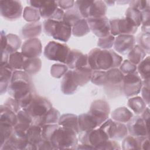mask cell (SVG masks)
Returning a JSON list of instances; mask_svg holds the SVG:
<instances>
[{"label": "cell", "instance_id": "cell-57", "mask_svg": "<svg viewBox=\"0 0 150 150\" xmlns=\"http://www.w3.org/2000/svg\"><path fill=\"white\" fill-rule=\"evenodd\" d=\"M149 86H144L141 89V92H142V99L145 101L146 104L149 105Z\"/></svg>", "mask_w": 150, "mask_h": 150}, {"label": "cell", "instance_id": "cell-48", "mask_svg": "<svg viewBox=\"0 0 150 150\" xmlns=\"http://www.w3.org/2000/svg\"><path fill=\"white\" fill-rule=\"evenodd\" d=\"M137 67L128 60H124L120 65V71L123 74H127L136 71Z\"/></svg>", "mask_w": 150, "mask_h": 150}, {"label": "cell", "instance_id": "cell-12", "mask_svg": "<svg viewBox=\"0 0 150 150\" xmlns=\"http://www.w3.org/2000/svg\"><path fill=\"white\" fill-rule=\"evenodd\" d=\"M1 16L6 19L13 21L19 18L22 12V6L18 1H1Z\"/></svg>", "mask_w": 150, "mask_h": 150}, {"label": "cell", "instance_id": "cell-35", "mask_svg": "<svg viewBox=\"0 0 150 150\" xmlns=\"http://www.w3.org/2000/svg\"><path fill=\"white\" fill-rule=\"evenodd\" d=\"M41 65V60L38 57L28 58L25 63L23 70L28 74H35L40 70Z\"/></svg>", "mask_w": 150, "mask_h": 150}, {"label": "cell", "instance_id": "cell-13", "mask_svg": "<svg viewBox=\"0 0 150 150\" xmlns=\"http://www.w3.org/2000/svg\"><path fill=\"white\" fill-rule=\"evenodd\" d=\"M90 30L99 38L105 37L110 34V21L106 16L89 18L87 19Z\"/></svg>", "mask_w": 150, "mask_h": 150}, {"label": "cell", "instance_id": "cell-1", "mask_svg": "<svg viewBox=\"0 0 150 150\" xmlns=\"http://www.w3.org/2000/svg\"><path fill=\"white\" fill-rule=\"evenodd\" d=\"M122 57L112 50L95 48L88 54V66L92 70H108L121 65Z\"/></svg>", "mask_w": 150, "mask_h": 150}, {"label": "cell", "instance_id": "cell-2", "mask_svg": "<svg viewBox=\"0 0 150 150\" xmlns=\"http://www.w3.org/2000/svg\"><path fill=\"white\" fill-rule=\"evenodd\" d=\"M77 134L72 129L59 125L50 137L54 149H76L78 143Z\"/></svg>", "mask_w": 150, "mask_h": 150}, {"label": "cell", "instance_id": "cell-25", "mask_svg": "<svg viewBox=\"0 0 150 150\" xmlns=\"http://www.w3.org/2000/svg\"><path fill=\"white\" fill-rule=\"evenodd\" d=\"M57 6V1H40V5L39 8L40 16L46 19H50L58 8Z\"/></svg>", "mask_w": 150, "mask_h": 150}, {"label": "cell", "instance_id": "cell-7", "mask_svg": "<svg viewBox=\"0 0 150 150\" xmlns=\"http://www.w3.org/2000/svg\"><path fill=\"white\" fill-rule=\"evenodd\" d=\"M52 108V105L47 99L33 95L30 104L23 110L32 116L34 121L45 115Z\"/></svg>", "mask_w": 150, "mask_h": 150}, {"label": "cell", "instance_id": "cell-42", "mask_svg": "<svg viewBox=\"0 0 150 150\" xmlns=\"http://www.w3.org/2000/svg\"><path fill=\"white\" fill-rule=\"evenodd\" d=\"M93 1H75L76 8L83 19L89 18V13Z\"/></svg>", "mask_w": 150, "mask_h": 150}, {"label": "cell", "instance_id": "cell-24", "mask_svg": "<svg viewBox=\"0 0 150 150\" xmlns=\"http://www.w3.org/2000/svg\"><path fill=\"white\" fill-rule=\"evenodd\" d=\"M60 117L59 111L52 107L45 115L37 120L33 121L32 124L42 126L45 124H56L58 122Z\"/></svg>", "mask_w": 150, "mask_h": 150}, {"label": "cell", "instance_id": "cell-56", "mask_svg": "<svg viewBox=\"0 0 150 150\" xmlns=\"http://www.w3.org/2000/svg\"><path fill=\"white\" fill-rule=\"evenodd\" d=\"M38 149H54L52 144L50 141L42 140L38 146Z\"/></svg>", "mask_w": 150, "mask_h": 150}, {"label": "cell", "instance_id": "cell-27", "mask_svg": "<svg viewBox=\"0 0 150 150\" xmlns=\"http://www.w3.org/2000/svg\"><path fill=\"white\" fill-rule=\"evenodd\" d=\"M0 109V122L14 126L18 122L16 114L4 104Z\"/></svg>", "mask_w": 150, "mask_h": 150}, {"label": "cell", "instance_id": "cell-37", "mask_svg": "<svg viewBox=\"0 0 150 150\" xmlns=\"http://www.w3.org/2000/svg\"><path fill=\"white\" fill-rule=\"evenodd\" d=\"M90 32V28L85 19H81L77 22L72 26L73 35L77 37H80L86 35Z\"/></svg>", "mask_w": 150, "mask_h": 150}, {"label": "cell", "instance_id": "cell-31", "mask_svg": "<svg viewBox=\"0 0 150 150\" xmlns=\"http://www.w3.org/2000/svg\"><path fill=\"white\" fill-rule=\"evenodd\" d=\"M106 12L107 6L104 1H93L90 9L89 18H100L104 16Z\"/></svg>", "mask_w": 150, "mask_h": 150}, {"label": "cell", "instance_id": "cell-17", "mask_svg": "<svg viewBox=\"0 0 150 150\" xmlns=\"http://www.w3.org/2000/svg\"><path fill=\"white\" fill-rule=\"evenodd\" d=\"M66 64L71 69L89 67L88 55L83 54L78 50H71Z\"/></svg>", "mask_w": 150, "mask_h": 150}, {"label": "cell", "instance_id": "cell-19", "mask_svg": "<svg viewBox=\"0 0 150 150\" xmlns=\"http://www.w3.org/2000/svg\"><path fill=\"white\" fill-rule=\"evenodd\" d=\"M78 125L79 132L94 129L100 126L96 118L89 112L82 114L78 117Z\"/></svg>", "mask_w": 150, "mask_h": 150}, {"label": "cell", "instance_id": "cell-52", "mask_svg": "<svg viewBox=\"0 0 150 150\" xmlns=\"http://www.w3.org/2000/svg\"><path fill=\"white\" fill-rule=\"evenodd\" d=\"M139 46L145 51L149 53V33H143L139 38Z\"/></svg>", "mask_w": 150, "mask_h": 150}, {"label": "cell", "instance_id": "cell-5", "mask_svg": "<svg viewBox=\"0 0 150 150\" xmlns=\"http://www.w3.org/2000/svg\"><path fill=\"white\" fill-rule=\"evenodd\" d=\"M107 82L104 86L107 96L114 98L120 96L123 91L124 75L117 68L107 70Z\"/></svg>", "mask_w": 150, "mask_h": 150}, {"label": "cell", "instance_id": "cell-47", "mask_svg": "<svg viewBox=\"0 0 150 150\" xmlns=\"http://www.w3.org/2000/svg\"><path fill=\"white\" fill-rule=\"evenodd\" d=\"M123 149H138V141L136 137L131 135L126 136L122 143Z\"/></svg>", "mask_w": 150, "mask_h": 150}, {"label": "cell", "instance_id": "cell-40", "mask_svg": "<svg viewBox=\"0 0 150 150\" xmlns=\"http://www.w3.org/2000/svg\"><path fill=\"white\" fill-rule=\"evenodd\" d=\"M40 18L38 9L32 6H27L24 9L23 18L25 21L32 22H37Z\"/></svg>", "mask_w": 150, "mask_h": 150}, {"label": "cell", "instance_id": "cell-49", "mask_svg": "<svg viewBox=\"0 0 150 150\" xmlns=\"http://www.w3.org/2000/svg\"><path fill=\"white\" fill-rule=\"evenodd\" d=\"M149 1H132L130 2V6L135 8L141 12H144L149 9Z\"/></svg>", "mask_w": 150, "mask_h": 150}, {"label": "cell", "instance_id": "cell-51", "mask_svg": "<svg viewBox=\"0 0 150 150\" xmlns=\"http://www.w3.org/2000/svg\"><path fill=\"white\" fill-rule=\"evenodd\" d=\"M121 147L115 141L107 140L101 144L97 149H120Z\"/></svg>", "mask_w": 150, "mask_h": 150}, {"label": "cell", "instance_id": "cell-55", "mask_svg": "<svg viewBox=\"0 0 150 150\" xmlns=\"http://www.w3.org/2000/svg\"><path fill=\"white\" fill-rule=\"evenodd\" d=\"M64 14V12L63 10L58 8L50 19H52L57 21H62L63 19Z\"/></svg>", "mask_w": 150, "mask_h": 150}, {"label": "cell", "instance_id": "cell-44", "mask_svg": "<svg viewBox=\"0 0 150 150\" xmlns=\"http://www.w3.org/2000/svg\"><path fill=\"white\" fill-rule=\"evenodd\" d=\"M59 124H45L41 126L42 128V135L43 140L50 141V137L54 131V130L59 127Z\"/></svg>", "mask_w": 150, "mask_h": 150}, {"label": "cell", "instance_id": "cell-50", "mask_svg": "<svg viewBox=\"0 0 150 150\" xmlns=\"http://www.w3.org/2000/svg\"><path fill=\"white\" fill-rule=\"evenodd\" d=\"M17 122H22L32 124L33 121V118L32 116L25 110H20L17 114Z\"/></svg>", "mask_w": 150, "mask_h": 150}, {"label": "cell", "instance_id": "cell-54", "mask_svg": "<svg viewBox=\"0 0 150 150\" xmlns=\"http://www.w3.org/2000/svg\"><path fill=\"white\" fill-rule=\"evenodd\" d=\"M57 4L62 9H69L72 8L75 2L74 1H57Z\"/></svg>", "mask_w": 150, "mask_h": 150}, {"label": "cell", "instance_id": "cell-23", "mask_svg": "<svg viewBox=\"0 0 150 150\" xmlns=\"http://www.w3.org/2000/svg\"><path fill=\"white\" fill-rule=\"evenodd\" d=\"M58 124L64 128L73 130L77 134H79L78 117L73 114H65L60 117Z\"/></svg>", "mask_w": 150, "mask_h": 150}, {"label": "cell", "instance_id": "cell-34", "mask_svg": "<svg viewBox=\"0 0 150 150\" xmlns=\"http://www.w3.org/2000/svg\"><path fill=\"white\" fill-rule=\"evenodd\" d=\"M128 107L136 114H141L146 109V104L141 97H135L131 98L128 101Z\"/></svg>", "mask_w": 150, "mask_h": 150}, {"label": "cell", "instance_id": "cell-30", "mask_svg": "<svg viewBox=\"0 0 150 150\" xmlns=\"http://www.w3.org/2000/svg\"><path fill=\"white\" fill-rule=\"evenodd\" d=\"M133 117L132 113L126 107H119L111 114V117L115 121L125 123L128 122Z\"/></svg>", "mask_w": 150, "mask_h": 150}, {"label": "cell", "instance_id": "cell-9", "mask_svg": "<svg viewBox=\"0 0 150 150\" xmlns=\"http://www.w3.org/2000/svg\"><path fill=\"white\" fill-rule=\"evenodd\" d=\"M100 128L106 134L109 139H121L128 134V128L125 125L111 119H107L100 125Z\"/></svg>", "mask_w": 150, "mask_h": 150}, {"label": "cell", "instance_id": "cell-41", "mask_svg": "<svg viewBox=\"0 0 150 150\" xmlns=\"http://www.w3.org/2000/svg\"><path fill=\"white\" fill-rule=\"evenodd\" d=\"M91 81L97 86H104L107 82V71L93 70Z\"/></svg>", "mask_w": 150, "mask_h": 150}, {"label": "cell", "instance_id": "cell-32", "mask_svg": "<svg viewBox=\"0 0 150 150\" xmlns=\"http://www.w3.org/2000/svg\"><path fill=\"white\" fill-rule=\"evenodd\" d=\"M21 45V40L16 35L12 33L6 35V48L1 50L8 53L9 55L13 53L17 52L18 49L20 47Z\"/></svg>", "mask_w": 150, "mask_h": 150}, {"label": "cell", "instance_id": "cell-36", "mask_svg": "<svg viewBox=\"0 0 150 150\" xmlns=\"http://www.w3.org/2000/svg\"><path fill=\"white\" fill-rule=\"evenodd\" d=\"M83 19L77 8H70L64 12L63 21L71 27L79 20Z\"/></svg>", "mask_w": 150, "mask_h": 150}, {"label": "cell", "instance_id": "cell-21", "mask_svg": "<svg viewBox=\"0 0 150 150\" xmlns=\"http://www.w3.org/2000/svg\"><path fill=\"white\" fill-rule=\"evenodd\" d=\"M78 85L76 83L72 70L67 71L64 75L61 82V90L64 94H73L77 90Z\"/></svg>", "mask_w": 150, "mask_h": 150}, {"label": "cell", "instance_id": "cell-43", "mask_svg": "<svg viewBox=\"0 0 150 150\" xmlns=\"http://www.w3.org/2000/svg\"><path fill=\"white\" fill-rule=\"evenodd\" d=\"M1 147L11 137L13 132V126L0 122ZM0 147V148H1Z\"/></svg>", "mask_w": 150, "mask_h": 150}, {"label": "cell", "instance_id": "cell-58", "mask_svg": "<svg viewBox=\"0 0 150 150\" xmlns=\"http://www.w3.org/2000/svg\"><path fill=\"white\" fill-rule=\"evenodd\" d=\"M145 121L147 127L149 128V109L148 107L146 108L145 111L142 113V117Z\"/></svg>", "mask_w": 150, "mask_h": 150}, {"label": "cell", "instance_id": "cell-22", "mask_svg": "<svg viewBox=\"0 0 150 150\" xmlns=\"http://www.w3.org/2000/svg\"><path fill=\"white\" fill-rule=\"evenodd\" d=\"M13 69L9 64L1 66V94H3L8 90L13 73Z\"/></svg>", "mask_w": 150, "mask_h": 150}, {"label": "cell", "instance_id": "cell-3", "mask_svg": "<svg viewBox=\"0 0 150 150\" xmlns=\"http://www.w3.org/2000/svg\"><path fill=\"white\" fill-rule=\"evenodd\" d=\"M9 95L16 101L31 92L28 73L22 70H15L8 88Z\"/></svg>", "mask_w": 150, "mask_h": 150}, {"label": "cell", "instance_id": "cell-46", "mask_svg": "<svg viewBox=\"0 0 150 150\" xmlns=\"http://www.w3.org/2000/svg\"><path fill=\"white\" fill-rule=\"evenodd\" d=\"M68 67L64 64H54L51 67V75L56 78H60L67 71Z\"/></svg>", "mask_w": 150, "mask_h": 150}, {"label": "cell", "instance_id": "cell-28", "mask_svg": "<svg viewBox=\"0 0 150 150\" xmlns=\"http://www.w3.org/2000/svg\"><path fill=\"white\" fill-rule=\"evenodd\" d=\"M28 58L22 52H16L10 54L8 64L14 70H23Z\"/></svg>", "mask_w": 150, "mask_h": 150}, {"label": "cell", "instance_id": "cell-6", "mask_svg": "<svg viewBox=\"0 0 150 150\" xmlns=\"http://www.w3.org/2000/svg\"><path fill=\"white\" fill-rule=\"evenodd\" d=\"M70 51L67 45L50 41L45 47L44 55L49 60L66 64Z\"/></svg>", "mask_w": 150, "mask_h": 150}, {"label": "cell", "instance_id": "cell-59", "mask_svg": "<svg viewBox=\"0 0 150 150\" xmlns=\"http://www.w3.org/2000/svg\"><path fill=\"white\" fill-rule=\"evenodd\" d=\"M104 3L105 4H107L108 5H113L114 4V2H115V1H104Z\"/></svg>", "mask_w": 150, "mask_h": 150}, {"label": "cell", "instance_id": "cell-14", "mask_svg": "<svg viewBox=\"0 0 150 150\" xmlns=\"http://www.w3.org/2000/svg\"><path fill=\"white\" fill-rule=\"evenodd\" d=\"M110 111V106L107 101L97 100L92 103L88 112L96 118L100 126L108 119Z\"/></svg>", "mask_w": 150, "mask_h": 150}, {"label": "cell", "instance_id": "cell-16", "mask_svg": "<svg viewBox=\"0 0 150 150\" xmlns=\"http://www.w3.org/2000/svg\"><path fill=\"white\" fill-rule=\"evenodd\" d=\"M135 37L132 35H120L114 41V49L122 54L129 52L134 46Z\"/></svg>", "mask_w": 150, "mask_h": 150}, {"label": "cell", "instance_id": "cell-29", "mask_svg": "<svg viewBox=\"0 0 150 150\" xmlns=\"http://www.w3.org/2000/svg\"><path fill=\"white\" fill-rule=\"evenodd\" d=\"M42 32L40 22H32L27 23L22 29V35L25 39H33L38 36Z\"/></svg>", "mask_w": 150, "mask_h": 150}, {"label": "cell", "instance_id": "cell-26", "mask_svg": "<svg viewBox=\"0 0 150 150\" xmlns=\"http://www.w3.org/2000/svg\"><path fill=\"white\" fill-rule=\"evenodd\" d=\"M26 138L27 141L37 146L42 141L41 126L35 124H32L26 132Z\"/></svg>", "mask_w": 150, "mask_h": 150}, {"label": "cell", "instance_id": "cell-8", "mask_svg": "<svg viewBox=\"0 0 150 150\" xmlns=\"http://www.w3.org/2000/svg\"><path fill=\"white\" fill-rule=\"evenodd\" d=\"M79 135L80 142L91 146L94 149H97L101 144L109 139L106 134L100 128L97 129L80 132Z\"/></svg>", "mask_w": 150, "mask_h": 150}, {"label": "cell", "instance_id": "cell-38", "mask_svg": "<svg viewBox=\"0 0 150 150\" xmlns=\"http://www.w3.org/2000/svg\"><path fill=\"white\" fill-rule=\"evenodd\" d=\"M149 56H147L141 63L138 64V72L139 76L143 81L149 80L150 77V64Z\"/></svg>", "mask_w": 150, "mask_h": 150}, {"label": "cell", "instance_id": "cell-33", "mask_svg": "<svg viewBox=\"0 0 150 150\" xmlns=\"http://www.w3.org/2000/svg\"><path fill=\"white\" fill-rule=\"evenodd\" d=\"M145 51L139 46L136 45L129 52L128 55V60L137 65L141 63L145 57Z\"/></svg>", "mask_w": 150, "mask_h": 150}, {"label": "cell", "instance_id": "cell-4", "mask_svg": "<svg viewBox=\"0 0 150 150\" xmlns=\"http://www.w3.org/2000/svg\"><path fill=\"white\" fill-rule=\"evenodd\" d=\"M45 33L54 39L66 42L72 33V27L66 22L52 19H46L43 24Z\"/></svg>", "mask_w": 150, "mask_h": 150}, {"label": "cell", "instance_id": "cell-11", "mask_svg": "<svg viewBox=\"0 0 150 150\" xmlns=\"http://www.w3.org/2000/svg\"><path fill=\"white\" fill-rule=\"evenodd\" d=\"M142 81L137 71L125 74L123 80V91L127 97L137 95L141 90Z\"/></svg>", "mask_w": 150, "mask_h": 150}, {"label": "cell", "instance_id": "cell-18", "mask_svg": "<svg viewBox=\"0 0 150 150\" xmlns=\"http://www.w3.org/2000/svg\"><path fill=\"white\" fill-rule=\"evenodd\" d=\"M22 53L28 58H37L42 53V44L38 38L29 39L22 46Z\"/></svg>", "mask_w": 150, "mask_h": 150}, {"label": "cell", "instance_id": "cell-45", "mask_svg": "<svg viewBox=\"0 0 150 150\" xmlns=\"http://www.w3.org/2000/svg\"><path fill=\"white\" fill-rule=\"evenodd\" d=\"M115 38L111 33L108 36L98 39L97 46L103 49H108L114 44Z\"/></svg>", "mask_w": 150, "mask_h": 150}, {"label": "cell", "instance_id": "cell-15", "mask_svg": "<svg viewBox=\"0 0 150 150\" xmlns=\"http://www.w3.org/2000/svg\"><path fill=\"white\" fill-rule=\"evenodd\" d=\"M127 128L131 135L134 137H149V128L139 116L132 117L128 122Z\"/></svg>", "mask_w": 150, "mask_h": 150}, {"label": "cell", "instance_id": "cell-53", "mask_svg": "<svg viewBox=\"0 0 150 150\" xmlns=\"http://www.w3.org/2000/svg\"><path fill=\"white\" fill-rule=\"evenodd\" d=\"M4 105L10 108L16 114H17L20 111V108H21L17 101L13 98H9L7 99Z\"/></svg>", "mask_w": 150, "mask_h": 150}, {"label": "cell", "instance_id": "cell-39", "mask_svg": "<svg viewBox=\"0 0 150 150\" xmlns=\"http://www.w3.org/2000/svg\"><path fill=\"white\" fill-rule=\"evenodd\" d=\"M125 17L130 19L137 27L142 24L143 21L142 13L138 10L129 7L125 12Z\"/></svg>", "mask_w": 150, "mask_h": 150}, {"label": "cell", "instance_id": "cell-20", "mask_svg": "<svg viewBox=\"0 0 150 150\" xmlns=\"http://www.w3.org/2000/svg\"><path fill=\"white\" fill-rule=\"evenodd\" d=\"M93 70L89 67H80L72 71L73 77L78 86H84L90 80Z\"/></svg>", "mask_w": 150, "mask_h": 150}, {"label": "cell", "instance_id": "cell-10", "mask_svg": "<svg viewBox=\"0 0 150 150\" xmlns=\"http://www.w3.org/2000/svg\"><path fill=\"white\" fill-rule=\"evenodd\" d=\"M110 33L113 35L134 34L138 27L128 18L112 19L110 20Z\"/></svg>", "mask_w": 150, "mask_h": 150}]
</instances>
